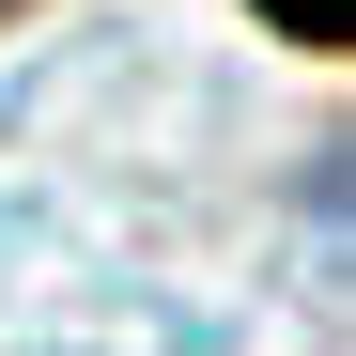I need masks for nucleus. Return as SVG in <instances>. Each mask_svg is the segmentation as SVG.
<instances>
[{
  "label": "nucleus",
  "mask_w": 356,
  "mask_h": 356,
  "mask_svg": "<svg viewBox=\"0 0 356 356\" xmlns=\"http://www.w3.org/2000/svg\"><path fill=\"white\" fill-rule=\"evenodd\" d=\"M264 16H279L294 47H341V0H264Z\"/></svg>",
  "instance_id": "obj_1"
}]
</instances>
